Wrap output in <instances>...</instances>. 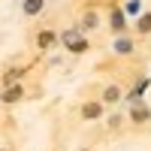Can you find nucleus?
Listing matches in <instances>:
<instances>
[{"mask_svg":"<svg viewBox=\"0 0 151 151\" xmlns=\"http://www.w3.org/2000/svg\"><path fill=\"white\" fill-rule=\"evenodd\" d=\"M100 115H103V103H85V106H82V118L94 121V118H100Z\"/></svg>","mask_w":151,"mask_h":151,"instance_id":"f257e3e1","label":"nucleus"},{"mask_svg":"<svg viewBox=\"0 0 151 151\" xmlns=\"http://www.w3.org/2000/svg\"><path fill=\"white\" fill-rule=\"evenodd\" d=\"M52 42H55V33H40V45L42 48H48Z\"/></svg>","mask_w":151,"mask_h":151,"instance_id":"0eeeda50","label":"nucleus"},{"mask_svg":"<svg viewBox=\"0 0 151 151\" xmlns=\"http://www.w3.org/2000/svg\"><path fill=\"white\" fill-rule=\"evenodd\" d=\"M82 151H85V148H82Z\"/></svg>","mask_w":151,"mask_h":151,"instance_id":"ddd939ff","label":"nucleus"},{"mask_svg":"<svg viewBox=\"0 0 151 151\" xmlns=\"http://www.w3.org/2000/svg\"><path fill=\"white\" fill-rule=\"evenodd\" d=\"M130 115H133V121H136V124H145V121L151 118V109H148V106H142V103H136Z\"/></svg>","mask_w":151,"mask_h":151,"instance_id":"f03ea898","label":"nucleus"},{"mask_svg":"<svg viewBox=\"0 0 151 151\" xmlns=\"http://www.w3.org/2000/svg\"><path fill=\"white\" fill-rule=\"evenodd\" d=\"M24 9H27L30 15H36V12L42 9V0H27V6H24Z\"/></svg>","mask_w":151,"mask_h":151,"instance_id":"423d86ee","label":"nucleus"},{"mask_svg":"<svg viewBox=\"0 0 151 151\" xmlns=\"http://www.w3.org/2000/svg\"><path fill=\"white\" fill-rule=\"evenodd\" d=\"M139 30H142V33H151V15H142V21H139Z\"/></svg>","mask_w":151,"mask_h":151,"instance_id":"6e6552de","label":"nucleus"},{"mask_svg":"<svg viewBox=\"0 0 151 151\" xmlns=\"http://www.w3.org/2000/svg\"><path fill=\"white\" fill-rule=\"evenodd\" d=\"M18 97H21V88H9V91H3V100H6V103H15Z\"/></svg>","mask_w":151,"mask_h":151,"instance_id":"39448f33","label":"nucleus"},{"mask_svg":"<svg viewBox=\"0 0 151 151\" xmlns=\"http://www.w3.org/2000/svg\"><path fill=\"white\" fill-rule=\"evenodd\" d=\"M118 100H121V91H118L115 85H112V88H106V91H103V103H118Z\"/></svg>","mask_w":151,"mask_h":151,"instance_id":"7ed1b4c3","label":"nucleus"},{"mask_svg":"<svg viewBox=\"0 0 151 151\" xmlns=\"http://www.w3.org/2000/svg\"><path fill=\"white\" fill-rule=\"evenodd\" d=\"M97 24V15H85V27H94Z\"/></svg>","mask_w":151,"mask_h":151,"instance_id":"9b49d317","label":"nucleus"},{"mask_svg":"<svg viewBox=\"0 0 151 151\" xmlns=\"http://www.w3.org/2000/svg\"><path fill=\"white\" fill-rule=\"evenodd\" d=\"M118 52H130V42L127 40H118Z\"/></svg>","mask_w":151,"mask_h":151,"instance_id":"9d476101","label":"nucleus"},{"mask_svg":"<svg viewBox=\"0 0 151 151\" xmlns=\"http://www.w3.org/2000/svg\"><path fill=\"white\" fill-rule=\"evenodd\" d=\"M0 151H6V148H0Z\"/></svg>","mask_w":151,"mask_h":151,"instance_id":"f8f14e48","label":"nucleus"},{"mask_svg":"<svg viewBox=\"0 0 151 151\" xmlns=\"http://www.w3.org/2000/svg\"><path fill=\"white\" fill-rule=\"evenodd\" d=\"M67 45L73 48V52H79V48H85V42H82L79 36H76V33H67Z\"/></svg>","mask_w":151,"mask_h":151,"instance_id":"20e7f679","label":"nucleus"},{"mask_svg":"<svg viewBox=\"0 0 151 151\" xmlns=\"http://www.w3.org/2000/svg\"><path fill=\"white\" fill-rule=\"evenodd\" d=\"M112 24H115V30H121V27H124V18H121V12H115V15H112Z\"/></svg>","mask_w":151,"mask_h":151,"instance_id":"1a4fd4ad","label":"nucleus"}]
</instances>
